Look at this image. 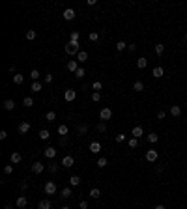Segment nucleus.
<instances>
[{
	"label": "nucleus",
	"instance_id": "1",
	"mask_svg": "<svg viewBox=\"0 0 187 209\" xmlns=\"http://www.w3.org/2000/svg\"><path fill=\"white\" fill-rule=\"evenodd\" d=\"M64 50H65V52H68L69 56L79 54V52H80V49H79V41H69V43L64 47Z\"/></svg>",
	"mask_w": 187,
	"mask_h": 209
},
{
	"label": "nucleus",
	"instance_id": "2",
	"mask_svg": "<svg viewBox=\"0 0 187 209\" xmlns=\"http://www.w3.org/2000/svg\"><path fill=\"white\" fill-rule=\"evenodd\" d=\"M110 118H112V110H110L109 106H105V108L99 110V120H101V121H107V120H110Z\"/></svg>",
	"mask_w": 187,
	"mask_h": 209
},
{
	"label": "nucleus",
	"instance_id": "3",
	"mask_svg": "<svg viewBox=\"0 0 187 209\" xmlns=\"http://www.w3.org/2000/svg\"><path fill=\"white\" fill-rule=\"evenodd\" d=\"M43 191H45V194H56V183H54V181H47L45 187H43Z\"/></svg>",
	"mask_w": 187,
	"mask_h": 209
},
{
	"label": "nucleus",
	"instance_id": "4",
	"mask_svg": "<svg viewBox=\"0 0 187 209\" xmlns=\"http://www.w3.org/2000/svg\"><path fill=\"white\" fill-rule=\"evenodd\" d=\"M157 157H159L157 149H148V151H146V161H148V162H155Z\"/></svg>",
	"mask_w": 187,
	"mask_h": 209
},
{
	"label": "nucleus",
	"instance_id": "5",
	"mask_svg": "<svg viewBox=\"0 0 187 209\" xmlns=\"http://www.w3.org/2000/svg\"><path fill=\"white\" fill-rule=\"evenodd\" d=\"M56 147H53V146H49V147H45L43 149V155L47 157V159H54V157H56Z\"/></svg>",
	"mask_w": 187,
	"mask_h": 209
},
{
	"label": "nucleus",
	"instance_id": "6",
	"mask_svg": "<svg viewBox=\"0 0 187 209\" xmlns=\"http://www.w3.org/2000/svg\"><path fill=\"white\" fill-rule=\"evenodd\" d=\"M64 99L68 101V103H71V101L77 99V91H75V90H65L64 91Z\"/></svg>",
	"mask_w": 187,
	"mask_h": 209
},
{
	"label": "nucleus",
	"instance_id": "7",
	"mask_svg": "<svg viewBox=\"0 0 187 209\" xmlns=\"http://www.w3.org/2000/svg\"><path fill=\"white\" fill-rule=\"evenodd\" d=\"M73 164H75V159H73L71 155H65L64 159H62V166H65V168H71Z\"/></svg>",
	"mask_w": 187,
	"mask_h": 209
},
{
	"label": "nucleus",
	"instance_id": "8",
	"mask_svg": "<svg viewBox=\"0 0 187 209\" xmlns=\"http://www.w3.org/2000/svg\"><path fill=\"white\" fill-rule=\"evenodd\" d=\"M144 135V129L140 125H137V127H133V131H131V136H133V138H140V136Z\"/></svg>",
	"mask_w": 187,
	"mask_h": 209
},
{
	"label": "nucleus",
	"instance_id": "9",
	"mask_svg": "<svg viewBox=\"0 0 187 209\" xmlns=\"http://www.w3.org/2000/svg\"><path fill=\"white\" fill-rule=\"evenodd\" d=\"M64 19H65V21H73V19H75V9H71V8L64 9Z\"/></svg>",
	"mask_w": 187,
	"mask_h": 209
},
{
	"label": "nucleus",
	"instance_id": "10",
	"mask_svg": "<svg viewBox=\"0 0 187 209\" xmlns=\"http://www.w3.org/2000/svg\"><path fill=\"white\" fill-rule=\"evenodd\" d=\"M90 153H94V155L101 153V144L99 142H92V144H90Z\"/></svg>",
	"mask_w": 187,
	"mask_h": 209
},
{
	"label": "nucleus",
	"instance_id": "11",
	"mask_svg": "<svg viewBox=\"0 0 187 209\" xmlns=\"http://www.w3.org/2000/svg\"><path fill=\"white\" fill-rule=\"evenodd\" d=\"M170 114H172L174 118H180V116H181V106L180 105H172V106H170Z\"/></svg>",
	"mask_w": 187,
	"mask_h": 209
},
{
	"label": "nucleus",
	"instance_id": "12",
	"mask_svg": "<svg viewBox=\"0 0 187 209\" xmlns=\"http://www.w3.org/2000/svg\"><path fill=\"white\" fill-rule=\"evenodd\" d=\"M28 131H30V123L28 121H21V123H19V132H21V135H26Z\"/></svg>",
	"mask_w": 187,
	"mask_h": 209
},
{
	"label": "nucleus",
	"instance_id": "13",
	"mask_svg": "<svg viewBox=\"0 0 187 209\" xmlns=\"http://www.w3.org/2000/svg\"><path fill=\"white\" fill-rule=\"evenodd\" d=\"M71 196H73V192H71V188H69V187H65V188L60 191V198H64V200H68V198H71Z\"/></svg>",
	"mask_w": 187,
	"mask_h": 209
},
{
	"label": "nucleus",
	"instance_id": "14",
	"mask_svg": "<svg viewBox=\"0 0 187 209\" xmlns=\"http://www.w3.org/2000/svg\"><path fill=\"white\" fill-rule=\"evenodd\" d=\"M43 170H45V164H41V162H34V164H32V172H34V174H41Z\"/></svg>",
	"mask_w": 187,
	"mask_h": 209
},
{
	"label": "nucleus",
	"instance_id": "15",
	"mask_svg": "<svg viewBox=\"0 0 187 209\" xmlns=\"http://www.w3.org/2000/svg\"><path fill=\"white\" fill-rule=\"evenodd\" d=\"M21 159H23V155L19 153V151H13V153H11V157H9L11 164H17V162H21Z\"/></svg>",
	"mask_w": 187,
	"mask_h": 209
},
{
	"label": "nucleus",
	"instance_id": "16",
	"mask_svg": "<svg viewBox=\"0 0 187 209\" xmlns=\"http://www.w3.org/2000/svg\"><path fill=\"white\" fill-rule=\"evenodd\" d=\"M77 69H79V62H77V60H69V62H68V71L75 73Z\"/></svg>",
	"mask_w": 187,
	"mask_h": 209
},
{
	"label": "nucleus",
	"instance_id": "17",
	"mask_svg": "<svg viewBox=\"0 0 187 209\" xmlns=\"http://www.w3.org/2000/svg\"><path fill=\"white\" fill-rule=\"evenodd\" d=\"M151 75H154L155 79H161V77H163V75H165V69H163V67H159V65H157V67H154V71H151Z\"/></svg>",
	"mask_w": 187,
	"mask_h": 209
},
{
	"label": "nucleus",
	"instance_id": "18",
	"mask_svg": "<svg viewBox=\"0 0 187 209\" xmlns=\"http://www.w3.org/2000/svg\"><path fill=\"white\" fill-rule=\"evenodd\" d=\"M2 106H4V110H13V108H15V101H13V99H6Z\"/></svg>",
	"mask_w": 187,
	"mask_h": 209
},
{
	"label": "nucleus",
	"instance_id": "19",
	"mask_svg": "<svg viewBox=\"0 0 187 209\" xmlns=\"http://www.w3.org/2000/svg\"><path fill=\"white\" fill-rule=\"evenodd\" d=\"M88 60V52L86 50H80V52L77 54V62H80V64H84Z\"/></svg>",
	"mask_w": 187,
	"mask_h": 209
},
{
	"label": "nucleus",
	"instance_id": "20",
	"mask_svg": "<svg viewBox=\"0 0 187 209\" xmlns=\"http://www.w3.org/2000/svg\"><path fill=\"white\" fill-rule=\"evenodd\" d=\"M15 203H17V207H26V203H28V200H26V196H19L17 198V202H15Z\"/></svg>",
	"mask_w": 187,
	"mask_h": 209
},
{
	"label": "nucleus",
	"instance_id": "21",
	"mask_svg": "<svg viewBox=\"0 0 187 209\" xmlns=\"http://www.w3.org/2000/svg\"><path fill=\"white\" fill-rule=\"evenodd\" d=\"M146 65H148V60H146L144 56H140V58L137 60V67H139V69H144Z\"/></svg>",
	"mask_w": 187,
	"mask_h": 209
},
{
	"label": "nucleus",
	"instance_id": "22",
	"mask_svg": "<svg viewBox=\"0 0 187 209\" xmlns=\"http://www.w3.org/2000/svg\"><path fill=\"white\" fill-rule=\"evenodd\" d=\"M133 90H135V91H144V82H142V80H135Z\"/></svg>",
	"mask_w": 187,
	"mask_h": 209
},
{
	"label": "nucleus",
	"instance_id": "23",
	"mask_svg": "<svg viewBox=\"0 0 187 209\" xmlns=\"http://www.w3.org/2000/svg\"><path fill=\"white\" fill-rule=\"evenodd\" d=\"M146 138H148V142H150V144H155V142L159 140V135H157V132H150V135L146 136Z\"/></svg>",
	"mask_w": 187,
	"mask_h": 209
},
{
	"label": "nucleus",
	"instance_id": "24",
	"mask_svg": "<svg viewBox=\"0 0 187 209\" xmlns=\"http://www.w3.org/2000/svg\"><path fill=\"white\" fill-rule=\"evenodd\" d=\"M13 82H15V84H23V82H24V75H23V73L13 75Z\"/></svg>",
	"mask_w": 187,
	"mask_h": 209
},
{
	"label": "nucleus",
	"instance_id": "25",
	"mask_svg": "<svg viewBox=\"0 0 187 209\" xmlns=\"http://www.w3.org/2000/svg\"><path fill=\"white\" fill-rule=\"evenodd\" d=\"M39 77H41V73H39L38 69H32V71H30V79H32L34 82H36V80H39Z\"/></svg>",
	"mask_w": 187,
	"mask_h": 209
},
{
	"label": "nucleus",
	"instance_id": "26",
	"mask_svg": "<svg viewBox=\"0 0 187 209\" xmlns=\"http://www.w3.org/2000/svg\"><path fill=\"white\" fill-rule=\"evenodd\" d=\"M68 132H69V127H68V125H60V127H58V135H60V136H65Z\"/></svg>",
	"mask_w": 187,
	"mask_h": 209
},
{
	"label": "nucleus",
	"instance_id": "27",
	"mask_svg": "<svg viewBox=\"0 0 187 209\" xmlns=\"http://www.w3.org/2000/svg\"><path fill=\"white\" fill-rule=\"evenodd\" d=\"M90 198H94V200L101 198V191H99V188H92V191H90Z\"/></svg>",
	"mask_w": 187,
	"mask_h": 209
},
{
	"label": "nucleus",
	"instance_id": "28",
	"mask_svg": "<svg viewBox=\"0 0 187 209\" xmlns=\"http://www.w3.org/2000/svg\"><path fill=\"white\" fill-rule=\"evenodd\" d=\"M38 209H50V202L49 200H41L38 203Z\"/></svg>",
	"mask_w": 187,
	"mask_h": 209
},
{
	"label": "nucleus",
	"instance_id": "29",
	"mask_svg": "<svg viewBox=\"0 0 187 209\" xmlns=\"http://www.w3.org/2000/svg\"><path fill=\"white\" fill-rule=\"evenodd\" d=\"M69 183H71V187H77V185H80V177L79 176H71L69 177Z\"/></svg>",
	"mask_w": 187,
	"mask_h": 209
},
{
	"label": "nucleus",
	"instance_id": "30",
	"mask_svg": "<svg viewBox=\"0 0 187 209\" xmlns=\"http://www.w3.org/2000/svg\"><path fill=\"white\" fill-rule=\"evenodd\" d=\"M23 105L26 106V108H30V106H34V99L28 95V97H24V99H23Z\"/></svg>",
	"mask_w": 187,
	"mask_h": 209
},
{
	"label": "nucleus",
	"instance_id": "31",
	"mask_svg": "<svg viewBox=\"0 0 187 209\" xmlns=\"http://www.w3.org/2000/svg\"><path fill=\"white\" fill-rule=\"evenodd\" d=\"M45 120H47V121H54V120H56V112H54V110H49L47 116H45Z\"/></svg>",
	"mask_w": 187,
	"mask_h": 209
},
{
	"label": "nucleus",
	"instance_id": "32",
	"mask_svg": "<svg viewBox=\"0 0 187 209\" xmlns=\"http://www.w3.org/2000/svg\"><path fill=\"white\" fill-rule=\"evenodd\" d=\"M163 52H165V45H163V43H157V45H155V54L161 56Z\"/></svg>",
	"mask_w": 187,
	"mask_h": 209
},
{
	"label": "nucleus",
	"instance_id": "33",
	"mask_svg": "<svg viewBox=\"0 0 187 209\" xmlns=\"http://www.w3.org/2000/svg\"><path fill=\"white\" fill-rule=\"evenodd\" d=\"M95 164H97L99 168H105V166L109 164V161L105 159V157H99V159H97V162H95Z\"/></svg>",
	"mask_w": 187,
	"mask_h": 209
},
{
	"label": "nucleus",
	"instance_id": "34",
	"mask_svg": "<svg viewBox=\"0 0 187 209\" xmlns=\"http://www.w3.org/2000/svg\"><path fill=\"white\" fill-rule=\"evenodd\" d=\"M30 90H32V91H41V82H39V80H36V82H32V86H30Z\"/></svg>",
	"mask_w": 187,
	"mask_h": 209
},
{
	"label": "nucleus",
	"instance_id": "35",
	"mask_svg": "<svg viewBox=\"0 0 187 209\" xmlns=\"http://www.w3.org/2000/svg\"><path fill=\"white\" fill-rule=\"evenodd\" d=\"M124 49H127V43H125V41H118V43H116V50H118V52H122Z\"/></svg>",
	"mask_w": 187,
	"mask_h": 209
},
{
	"label": "nucleus",
	"instance_id": "36",
	"mask_svg": "<svg viewBox=\"0 0 187 209\" xmlns=\"http://www.w3.org/2000/svg\"><path fill=\"white\" fill-rule=\"evenodd\" d=\"M86 131H88V125H84V123H80V125L77 127V132H79V135H86Z\"/></svg>",
	"mask_w": 187,
	"mask_h": 209
},
{
	"label": "nucleus",
	"instance_id": "37",
	"mask_svg": "<svg viewBox=\"0 0 187 209\" xmlns=\"http://www.w3.org/2000/svg\"><path fill=\"white\" fill-rule=\"evenodd\" d=\"M49 136H50V132H49L47 129H41V131H39V138H41V140H47Z\"/></svg>",
	"mask_w": 187,
	"mask_h": 209
},
{
	"label": "nucleus",
	"instance_id": "38",
	"mask_svg": "<svg viewBox=\"0 0 187 209\" xmlns=\"http://www.w3.org/2000/svg\"><path fill=\"white\" fill-rule=\"evenodd\" d=\"M26 39H28V41L36 39V30H26Z\"/></svg>",
	"mask_w": 187,
	"mask_h": 209
},
{
	"label": "nucleus",
	"instance_id": "39",
	"mask_svg": "<svg viewBox=\"0 0 187 209\" xmlns=\"http://www.w3.org/2000/svg\"><path fill=\"white\" fill-rule=\"evenodd\" d=\"M82 77H84V69L79 67L77 71H75V79H82Z\"/></svg>",
	"mask_w": 187,
	"mask_h": 209
},
{
	"label": "nucleus",
	"instance_id": "40",
	"mask_svg": "<svg viewBox=\"0 0 187 209\" xmlns=\"http://www.w3.org/2000/svg\"><path fill=\"white\" fill-rule=\"evenodd\" d=\"M4 174H13V164H6V166H4Z\"/></svg>",
	"mask_w": 187,
	"mask_h": 209
},
{
	"label": "nucleus",
	"instance_id": "41",
	"mask_svg": "<svg viewBox=\"0 0 187 209\" xmlns=\"http://www.w3.org/2000/svg\"><path fill=\"white\" fill-rule=\"evenodd\" d=\"M139 146V138H133V136H131L129 138V147H137Z\"/></svg>",
	"mask_w": 187,
	"mask_h": 209
},
{
	"label": "nucleus",
	"instance_id": "42",
	"mask_svg": "<svg viewBox=\"0 0 187 209\" xmlns=\"http://www.w3.org/2000/svg\"><path fill=\"white\" fill-rule=\"evenodd\" d=\"M92 101H95V103L101 101V91H94V94H92Z\"/></svg>",
	"mask_w": 187,
	"mask_h": 209
},
{
	"label": "nucleus",
	"instance_id": "43",
	"mask_svg": "<svg viewBox=\"0 0 187 209\" xmlns=\"http://www.w3.org/2000/svg\"><path fill=\"white\" fill-rule=\"evenodd\" d=\"M88 38H90V41H97V39H99V34H97V32H90Z\"/></svg>",
	"mask_w": 187,
	"mask_h": 209
},
{
	"label": "nucleus",
	"instance_id": "44",
	"mask_svg": "<svg viewBox=\"0 0 187 209\" xmlns=\"http://www.w3.org/2000/svg\"><path fill=\"white\" fill-rule=\"evenodd\" d=\"M92 88H94V91H101V82H99V80H95V82L92 84Z\"/></svg>",
	"mask_w": 187,
	"mask_h": 209
},
{
	"label": "nucleus",
	"instance_id": "45",
	"mask_svg": "<svg viewBox=\"0 0 187 209\" xmlns=\"http://www.w3.org/2000/svg\"><path fill=\"white\" fill-rule=\"evenodd\" d=\"M69 41H79V32H71V35H69Z\"/></svg>",
	"mask_w": 187,
	"mask_h": 209
},
{
	"label": "nucleus",
	"instance_id": "46",
	"mask_svg": "<svg viewBox=\"0 0 187 209\" xmlns=\"http://www.w3.org/2000/svg\"><path fill=\"white\" fill-rule=\"evenodd\" d=\"M49 172L56 174V172H58V164H49Z\"/></svg>",
	"mask_w": 187,
	"mask_h": 209
},
{
	"label": "nucleus",
	"instance_id": "47",
	"mask_svg": "<svg viewBox=\"0 0 187 209\" xmlns=\"http://www.w3.org/2000/svg\"><path fill=\"white\" fill-rule=\"evenodd\" d=\"M97 131H99V132H105V131H107V127H105L103 121H101V123H97Z\"/></svg>",
	"mask_w": 187,
	"mask_h": 209
},
{
	"label": "nucleus",
	"instance_id": "48",
	"mask_svg": "<svg viewBox=\"0 0 187 209\" xmlns=\"http://www.w3.org/2000/svg\"><path fill=\"white\" fill-rule=\"evenodd\" d=\"M165 116H166L165 110H159V112H157V120H165Z\"/></svg>",
	"mask_w": 187,
	"mask_h": 209
},
{
	"label": "nucleus",
	"instance_id": "49",
	"mask_svg": "<svg viewBox=\"0 0 187 209\" xmlns=\"http://www.w3.org/2000/svg\"><path fill=\"white\" fill-rule=\"evenodd\" d=\"M79 205H80V209H88V202H86V200H82V202L79 203Z\"/></svg>",
	"mask_w": 187,
	"mask_h": 209
},
{
	"label": "nucleus",
	"instance_id": "50",
	"mask_svg": "<svg viewBox=\"0 0 187 209\" xmlns=\"http://www.w3.org/2000/svg\"><path fill=\"white\" fill-rule=\"evenodd\" d=\"M125 140V135H116V142H124Z\"/></svg>",
	"mask_w": 187,
	"mask_h": 209
},
{
	"label": "nucleus",
	"instance_id": "51",
	"mask_svg": "<svg viewBox=\"0 0 187 209\" xmlns=\"http://www.w3.org/2000/svg\"><path fill=\"white\" fill-rule=\"evenodd\" d=\"M8 138V132L6 131H0V140H6Z\"/></svg>",
	"mask_w": 187,
	"mask_h": 209
},
{
	"label": "nucleus",
	"instance_id": "52",
	"mask_svg": "<svg viewBox=\"0 0 187 209\" xmlns=\"http://www.w3.org/2000/svg\"><path fill=\"white\" fill-rule=\"evenodd\" d=\"M45 82H53V75H50V73L45 75Z\"/></svg>",
	"mask_w": 187,
	"mask_h": 209
},
{
	"label": "nucleus",
	"instance_id": "53",
	"mask_svg": "<svg viewBox=\"0 0 187 209\" xmlns=\"http://www.w3.org/2000/svg\"><path fill=\"white\" fill-rule=\"evenodd\" d=\"M135 49H137V45H135V43H131V45H127V50H129V52H133Z\"/></svg>",
	"mask_w": 187,
	"mask_h": 209
},
{
	"label": "nucleus",
	"instance_id": "54",
	"mask_svg": "<svg viewBox=\"0 0 187 209\" xmlns=\"http://www.w3.org/2000/svg\"><path fill=\"white\" fill-rule=\"evenodd\" d=\"M21 188H23V191H24V188H28V183H26V181H23V183H21Z\"/></svg>",
	"mask_w": 187,
	"mask_h": 209
},
{
	"label": "nucleus",
	"instance_id": "55",
	"mask_svg": "<svg viewBox=\"0 0 187 209\" xmlns=\"http://www.w3.org/2000/svg\"><path fill=\"white\" fill-rule=\"evenodd\" d=\"M154 209H166V207H165V205H155Z\"/></svg>",
	"mask_w": 187,
	"mask_h": 209
},
{
	"label": "nucleus",
	"instance_id": "56",
	"mask_svg": "<svg viewBox=\"0 0 187 209\" xmlns=\"http://www.w3.org/2000/svg\"><path fill=\"white\" fill-rule=\"evenodd\" d=\"M4 209H11V203H6V207H4Z\"/></svg>",
	"mask_w": 187,
	"mask_h": 209
},
{
	"label": "nucleus",
	"instance_id": "57",
	"mask_svg": "<svg viewBox=\"0 0 187 209\" xmlns=\"http://www.w3.org/2000/svg\"><path fill=\"white\" fill-rule=\"evenodd\" d=\"M60 209H71V207H68V205H64V207H60Z\"/></svg>",
	"mask_w": 187,
	"mask_h": 209
},
{
	"label": "nucleus",
	"instance_id": "58",
	"mask_svg": "<svg viewBox=\"0 0 187 209\" xmlns=\"http://www.w3.org/2000/svg\"><path fill=\"white\" fill-rule=\"evenodd\" d=\"M185 41H187V34H185Z\"/></svg>",
	"mask_w": 187,
	"mask_h": 209
}]
</instances>
